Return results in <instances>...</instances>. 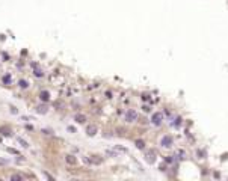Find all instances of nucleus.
<instances>
[{
	"mask_svg": "<svg viewBox=\"0 0 228 181\" xmlns=\"http://www.w3.org/2000/svg\"><path fill=\"white\" fill-rule=\"evenodd\" d=\"M18 142H20V143H21V145H23V146H24V148H26V146H27V142H26V140H23V139H18Z\"/></svg>",
	"mask_w": 228,
	"mask_h": 181,
	"instance_id": "nucleus-16",
	"label": "nucleus"
},
{
	"mask_svg": "<svg viewBox=\"0 0 228 181\" xmlns=\"http://www.w3.org/2000/svg\"><path fill=\"white\" fill-rule=\"evenodd\" d=\"M35 76H38V77H42V71H41V70H35Z\"/></svg>",
	"mask_w": 228,
	"mask_h": 181,
	"instance_id": "nucleus-15",
	"label": "nucleus"
},
{
	"mask_svg": "<svg viewBox=\"0 0 228 181\" xmlns=\"http://www.w3.org/2000/svg\"><path fill=\"white\" fill-rule=\"evenodd\" d=\"M106 97H107V98H112V92H110V90H107V92H106Z\"/></svg>",
	"mask_w": 228,
	"mask_h": 181,
	"instance_id": "nucleus-17",
	"label": "nucleus"
},
{
	"mask_svg": "<svg viewBox=\"0 0 228 181\" xmlns=\"http://www.w3.org/2000/svg\"><path fill=\"white\" fill-rule=\"evenodd\" d=\"M20 88H24V89L29 88V83L26 82V80H20Z\"/></svg>",
	"mask_w": 228,
	"mask_h": 181,
	"instance_id": "nucleus-14",
	"label": "nucleus"
},
{
	"mask_svg": "<svg viewBox=\"0 0 228 181\" xmlns=\"http://www.w3.org/2000/svg\"><path fill=\"white\" fill-rule=\"evenodd\" d=\"M74 119H76V121L79 122V124H83V122L86 121V116H85V115H82V113H77L76 116H74Z\"/></svg>",
	"mask_w": 228,
	"mask_h": 181,
	"instance_id": "nucleus-9",
	"label": "nucleus"
},
{
	"mask_svg": "<svg viewBox=\"0 0 228 181\" xmlns=\"http://www.w3.org/2000/svg\"><path fill=\"white\" fill-rule=\"evenodd\" d=\"M125 121L127 122H136L137 121V112L133 109H129L125 112Z\"/></svg>",
	"mask_w": 228,
	"mask_h": 181,
	"instance_id": "nucleus-1",
	"label": "nucleus"
},
{
	"mask_svg": "<svg viewBox=\"0 0 228 181\" xmlns=\"http://www.w3.org/2000/svg\"><path fill=\"white\" fill-rule=\"evenodd\" d=\"M151 122L154 125H160L163 122V113H160V112H159V113H154V115H153V118H151Z\"/></svg>",
	"mask_w": 228,
	"mask_h": 181,
	"instance_id": "nucleus-4",
	"label": "nucleus"
},
{
	"mask_svg": "<svg viewBox=\"0 0 228 181\" xmlns=\"http://www.w3.org/2000/svg\"><path fill=\"white\" fill-rule=\"evenodd\" d=\"M142 109H144V112H150V107H148V106H144Z\"/></svg>",
	"mask_w": 228,
	"mask_h": 181,
	"instance_id": "nucleus-19",
	"label": "nucleus"
},
{
	"mask_svg": "<svg viewBox=\"0 0 228 181\" xmlns=\"http://www.w3.org/2000/svg\"><path fill=\"white\" fill-rule=\"evenodd\" d=\"M172 143H174V140H172V137L169 136V134L163 136V137H162V140H160V145H162L163 148H171V146H172Z\"/></svg>",
	"mask_w": 228,
	"mask_h": 181,
	"instance_id": "nucleus-2",
	"label": "nucleus"
},
{
	"mask_svg": "<svg viewBox=\"0 0 228 181\" xmlns=\"http://www.w3.org/2000/svg\"><path fill=\"white\" fill-rule=\"evenodd\" d=\"M11 180H24V177L23 175H20V174H14V175H11Z\"/></svg>",
	"mask_w": 228,
	"mask_h": 181,
	"instance_id": "nucleus-12",
	"label": "nucleus"
},
{
	"mask_svg": "<svg viewBox=\"0 0 228 181\" xmlns=\"http://www.w3.org/2000/svg\"><path fill=\"white\" fill-rule=\"evenodd\" d=\"M39 98H41V101H49L50 100V94L47 92V90H42V92L39 94Z\"/></svg>",
	"mask_w": 228,
	"mask_h": 181,
	"instance_id": "nucleus-10",
	"label": "nucleus"
},
{
	"mask_svg": "<svg viewBox=\"0 0 228 181\" xmlns=\"http://www.w3.org/2000/svg\"><path fill=\"white\" fill-rule=\"evenodd\" d=\"M142 98H144V100H150V95H145L144 94V95H142Z\"/></svg>",
	"mask_w": 228,
	"mask_h": 181,
	"instance_id": "nucleus-20",
	"label": "nucleus"
},
{
	"mask_svg": "<svg viewBox=\"0 0 228 181\" xmlns=\"http://www.w3.org/2000/svg\"><path fill=\"white\" fill-rule=\"evenodd\" d=\"M115 151L116 152H127V148H124V146H115Z\"/></svg>",
	"mask_w": 228,
	"mask_h": 181,
	"instance_id": "nucleus-13",
	"label": "nucleus"
},
{
	"mask_svg": "<svg viewBox=\"0 0 228 181\" xmlns=\"http://www.w3.org/2000/svg\"><path fill=\"white\" fill-rule=\"evenodd\" d=\"M135 143H136V146L139 148V150H144V148H145V142H144V140H141V139H137Z\"/></svg>",
	"mask_w": 228,
	"mask_h": 181,
	"instance_id": "nucleus-11",
	"label": "nucleus"
},
{
	"mask_svg": "<svg viewBox=\"0 0 228 181\" xmlns=\"http://www.w3.org/2000/svg\"><path fill=\"white\" fill-rule=\"evenodd\" d=\"M89 162H91L92 164H101L103 163V158L100 156H95V154H92V156H89Z\"/></svg>",
	"mask_w": 228,
	"mask_h": 181,
	"instance_id": "nucleus-6",
	"label": "nucleus"
},
{
	"mask_svg": "<svg viewBox=\"0 0 228 181\" xmlns=\"http://www.w3.org/2000/svg\"><path fill=\"white\" fill-rule=\"evenodd\" d=\"M65 162L68 164H76L77 163V158H76V156H73V154H67V156H65Z\"/></svg>",
	"mask_w": 228,
	"mask_h": 181,
	"instance_id": "nucleus-7",
	"label": "nucleus"
},
{
	"mask_svg": "<svg viewBox=\"0 0 228 181\" xmlns=\"http://www.w3.org/2000/svg\"><path fill=\"white\" fill-rule=\"evenodd\" d=\"M145 160L148 163H154L156 162V152L153 150H147L145 151Z\"/></svg>",
	"mask_w": 228,
	"mask_h": 181,
	"instance_id": "nucleus-3",
	"label": "nucleus"
},
{
	"mask_svg": "<svg viewBox=\"0 0 228 181\" xmlns=\"http://www.w3.org/2000/svg\"><path fill=\"white\" fill-rule=\"evenodd\" d=\"M97 131H98L97 125H92V124H89V125L86 127V134H88V136H95V134H97Z\"/></svg>",
	"mask_w": 228,
	"mask_h": 181,
	"instance_id": "nucleus-5",
	"label": "nucleus"
},
{
	"mask_svg": "<svg viewBox=\"0 0 228 181\" xmlns=\"http://www.w3.org/2000/svg\"><path fill=\"white\" fill-rule=\"evenodd\" d=\"M35 110L38 112V113H41V115H45L47 112H49V110H47V107H45L44 104H41V106H36V107H35Z\"/></svg>",
	"mask_w": 228,
	"mask_h": 181,
	"instance_id": "nucleus-8",
	"label": "nucleus"
},
{
	"mask_svg": "<svg viewBox=\"0 0 228 181\" xmlns=\"http://www.w3.org/2000/svg\"><path fill=\"white\" fill-rule=\"evenodd\" d=\"M30 119H32L30 116H23V121H30Z\"/></svg>",
	"mask_w": 228,
	"mask_h": 181,
	"instance_id": "nucleus-18",
	"label": "nucleus"
}]
</instances>
